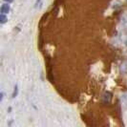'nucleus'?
I'll list each match as a JSON object with an SVG mask.
<instances>
[{
	"mask_svg": "<svg viewBox=\"0 0 127 127\" xmlns=\"http://www.w3.org/2000/svg\"><path fill=\"white\" fill-rule=\"evenodd\" d=\"M8 4H3L2 5V7H1V13L5 14V13H8L10 12V5H8Z\"/></svg>",
	"mask_w": 127,
	"mask_h": 127,
	"instance_id": "nucleus-1",
	"label": "nucleus"
},
{
	"mask_svg": "<svg viewBox=\"0 0 127 127\" xmlns=\"http://www.w3.org/2000/svg\"><path fill=\"white\" fill-rule=\"evenodd\" d=\"M111 98H112V94L110 92H105L103 95V100L105 102H110Z\"/></svg>",
	"mask_w": 127,
	"mask_h": 127,
	"instance_id": "nucleus-2",
	"label": "nucleus"
},
{
	"mask_svg": "<svg viewBox=\"0 0 127 127\" xmlns=\"http://www.w3.org/2000/svg\"><path fill=\"white\" fill-rule=\"evenodd\" d=\"M121 101H122V104L124 106L127 105V94H123L121 95Z\"/></svg>",
	"mask_w": 127,
	"mask_h": 127,
	"instance_id": "nucleus-3",
	"label": "nucleus"
},
{
	"mask_svg": "<svg viewBox=\"0 0 127 127\" xmlns=\"http://www.w3.org/2000/svg\"><path fill=\"white\" fill-rule=\"evenodd\" d=\"M7 16L5 14H3V13H1V15H0V22L2 23V24H4L5 22L7 21Z\"/></svg>",
	"mask_w": 127,
	"mask_h": 127,
	"instance_id": "nucleus-4",
	"label": "nucleus"
},
{
	"mask_svg": "<svg viewBox=\"0 0 127 127\" xmlns=\"http://www.w3.org/2000/svg\"><path fill=\"white\" fill-rule=\"evenodd\" d=\"M16 94H17V85H15V87H14V93H13V97H15Z\"/></svg>",
	"mask_w": 127,
	"mask_h": 127,
	"instance_id": "nucleus-5",
	"label": "nucleus"
},
{
	"mask_svg": "<svg viewBox=\"0 0 127 127\" xmlns=\"http://www.w3.org/2000/svg\"><path fill=\"white\" fill-rule=\"evenodd\" d=\"M41 2V0H36V2H35V7H37L38 6V4Z\"/></svg>",
	"mask_w": 127,
	"mask_h": 127,
	"instance_id": "nucleus-6",
	"label": "nucleus"
},
{
	"mask_svg": "<svg viewBox=\"0 0 127 127\" xmlns=\"http://www.w3.org/2000/svg\"><path fill=\"white\" fill-rule=\"evenodd\" d=\"M5 2H7V3H12L13 0H4Z\"/></svg>",
	"mask_w": 127,
	"mask_h": 127,
	"instance_id": "nucleus-7",
	"label": "nucleus"
}]
</instances>
